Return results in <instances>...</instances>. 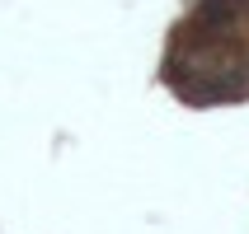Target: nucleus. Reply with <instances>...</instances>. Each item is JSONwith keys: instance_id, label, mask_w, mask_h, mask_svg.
<instances>
[{"instance_id": "obj_1", "label": "nucleus", "mask_w": 249, "mask_h": 234, "mask_svg": "<svg viewBox=\"0 0 249 234\" xmlns=\"http://www.w3.org/2000/svg\"><path fill=\"white\" fill-rule=\"evenodd\" d=\"M165 84L188 108L249 98V0H197L169 28Z\"/></svg>"}]
</instances>
